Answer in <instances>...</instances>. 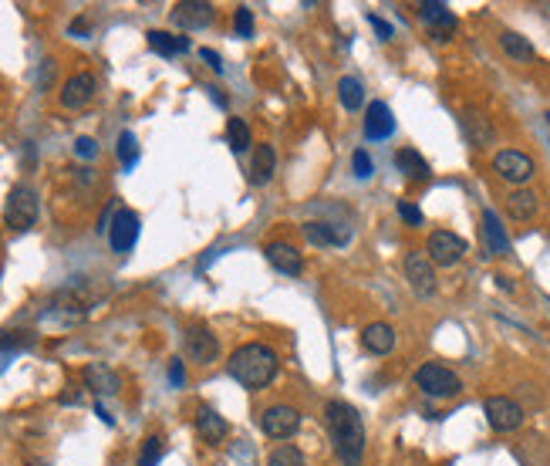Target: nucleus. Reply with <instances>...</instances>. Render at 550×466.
<instances>
[{
  "label": "nucleus",
  "mask_w": 550,
  "mask_h": 466,
  "mask_svg": "<svg viewBox=\"0 0 550 466\" xmlns=\"http://www.w3.org/2000/svg\"><path fill=\"white\" fill-rule=\"evenodd\" d=\"M230 375H234L244 389H267L271 382L277 379L280 372V358L271 345H261V341H250V345H240L234 355H230Z\"/></svg>",
  "instance_id": "f03ea898"
},
{
  "label": "nucleus",
  "mask_w": 550,
  "mask_h": 466,
  "mask_svg": "<svg viewBox=\"0 0 550 466\" xmlns=\"http://www.w3.org/2000/svg\"><path fill=\"white\" fill-rule=\"evenodd\" d=\"M368 24H372L375 34H378L382 41H392V34H395V31H392V24H388V21H382L378 14H368Z\"/></svg>",
  "instance_id": "4c0bfd02"
},
{
  "label": "nucleus",
  "mask_w": 550,
  "mask_h": 466,
  "mask_svg": "<svg viewBox=\"0 0 550 466\" xmlns=\"http://www.w3.org/2000/svg\"><path fill=\"white\" fill-rule=\"evenodd\" d=\"M34 345V335L31 331H4L0 335V352H21V348H31Z\"/></svg>",
  "instance_id": "2f4dec72"
},
{
  "label": "nucleus",
  "mask_w": 550,
  "mask_h": 466,
  "mask_svg": "<svg viewBox=\"0 0 550 466\" xmlns=\"http://www.w3.org/2000/svg\"><path fill=\"white\" fill-rule=\"evenodd\" d=\"M88 31H92V24H88L84 17H75V21H71V34H75V38H84Z\"/></svg>",
  "instance_id": "a19ab883"
},
{
  "label": "nucleus",
  "mask_w": 550,
  "mask_h": 466,
  "mask_svg": "<svg viewBox=\"0 0 550 466\" xmlns=\"http://www.w3.org/2000/svg\"><path fill=\"white\" fill-rule=\"evenodd\" d=\"M361 345L372 355H388L395 348V328L386 325V321H375V325H368L361 331Z\"/></svg>",
  "instance_id": "aec40b11"
},
{
  "label": "nucleus",
  "mask_w": 550,
  "mask_h": 466,
  "mask_svg": "<svg viewBox=\"0 0 550 466\" xmlns=\"http://www.w3.org/2000/svg\"><path fill=\"white\" fill-rule=\"evenodd\" d=\"M200 57H203V61H207V65H209L213 71H223V61H220V55H217V51L203 48V51H200Z\"/></svg>",
  "instance_id": "ea45409f"
},
{
  "label": "nucleus",
  "mask_w": 550,
  "mask_h": 466,
  "mask_svg": "<svg viewBox=\"0 0 550 466\" xmlns=\"http://www.w3.org/2000/svg\"><path fill=\"white\" fill-rule=\"evenodd\" d=\"M483 412H486V419H490L496 433H513V429L523 426L520 402H513L510 396H490L483 402Z\"/></svg>",
  "instance_id": "0eeeda50"
},
{
  "label": "nucleus",
  "mask_w": 550,
  "mask_h": 466,
  "mask_svg": "<svg viewBox=\"0 0 550 466\" xmlns=\"http://www.w3.org/2000/svg\"><path fill=\"white\" fill-rule=\"evenodd\" d=\"M399 216L409 226H422V210H419L415 203H409V199H402V203H399Z\"/></svg>",
  "instance_id": "c9c22d12"
},
{
  "label": "nucleus",
  "mask_w": 550,
  "mask_h": 466,
  "mask_svg": "<svg viewBox=\"0 0 550 466\" xmlns=\"http://www.w3.org/2000/svg\"><path fill=\"white\" fill-rule=\"evenodd\" d=\"M426 257L439 268H456L466 257V241L453 230H432L426 243Z\"/></svg>",
  "instance_id": "39448f33"
},
{
  "label": "nucleus",
  "mask_w": 550,
  "mask_h": 466,
  "mask_svg": "<svg viewBox=\"0 0 550 466\" xmlns=\"http://www.w3.org/2000/svg\"><path fill=\"white\" fill-rule=\"evenodd\" d=\"M544 119H547V126H550V109H547V115H544Z\"/></svg>",
  "instance_id": "37998d69"
},
{
  "label": "nucleus",
  "mask_w": 550,
  "mask_h": 466,
  "mask_svg": "<svg viewBox=\"0 0 550 466\" xmlns=\"http://www.w3.org/2000/svg\"><path fill=\"white\" fill-rule=\"evenodd\" d=\"M483 241H486L490 257H510V237L493 210H483Z\"/></svg>",
  "instance_id": "f3484780"
},
{
  "label": "nucleus",
  "mask_w": 550,
  "mask_h": 466,
  "mask_svg": "<svg viewBox=\"0 0 550 466\" xmlns=\"http://www.w3.org/2000/svg\"><path fill=\"white\" fill-rule=\"evenodd\" d=\"M75 155H78V159H95L98 142L92 139V136H78V142H75Z\"/></svg>",
  "instance_id": "e433bc0d"
},
{
  "label": "nucleus",
  "mask_w": 550,
  "mask_h": 466,
  "mask_svg": "<svg viewBox=\"0 0 550 466\" xmlns=\"http://www.w3.org/2000/svg\"><path fill=\"white\" fill-rule=\"evenodd\" d=\"M324 416H328V429H331V443H334V453L342 466H361V453H365V423L358 416L355 406H348L342 399H331L324 406Z\"/></svg>",
  "instance_id": "f257e3e1"
},
{
  "label": "nucleus",
  "mask_w": 550,
  "mask_h": 466,
  "mask_svg": "<svg viewBox=\"0 0 550 466\" xmlns=\"http://www.w3.org/2000/svg\"><path fill=\"white\" fill-rule=\"evenodd\" d=\"M138 241V213L136 210H115L109 226V243L115 254H129Z\"/></svg>",
  "instance_id": "9b49d317"
},
{
  "label": "nucleus",
  "mask_w": 550,
  "mask_h": 466,
  "mask_svg": "<svg viewBox=\"0 0 550 466\" xmlns=\"http://www.w3.org/2000/svg\"><path fill=\"white\" fill-rule=\"evenodd\" d=\"M274 166H277L274 145H261V149L253 153V163H250V180H253L257 186L271 183V176H274Z\"/></svg>",
  "instance_id": "393cba45"
},
{
  "label": "nucleus",
  "mask_w": 550,
  "mask_h": 466,
  "mask_svg": "<svg viewBox=\"0 0 550 466\" xmlns=\"http://www.w3.org/2000/svg\"><path fill=\"white\" fill-rule=\"evenodd\" d=\"M119 159H122L125 170H132L138 163V142L132 132H122V136H119Z\"/></svg>",
  "instance_id": "7c9ffc66"
},
{
  "label": "nucleus",
  "mask_w": 550,
  "mask_h": 466,
  "mask_svg": "<svg viewBox=\"0 0 550 466\" xmlns=\"http://www.w3.org/2000/svg\"><path fill=\"white\" fill-rule=\"evenodd\" d=\"M415 385L432 399H453L459 396V389H463V382L456 375L453 368L439 365V362H429L415 372Z\"/></svg>",
  "instance_id": "20e7f679"
},
{
  "label": "nucleus",
  "mask_w": 550,
  "mask_h": 466,
  "mask_svg": "<svg viewBox=\"0 0 550 466\" xmlns=\"http://www.w3.org/2000/svg\"><path fill=\"white\" fill-rule=\"evenodd\" d=\"M500 48H503L513 61H530V57H534V44L527 41L523 34H517V31H503V34H500Z\"/></svg>",
  "instance_id": "bb28decb"
},
{
  "label": "nucleus",
  "mask_w": 550,
  "mask_h": 466,
  "mask_svg": "<svg viewBox=\"0 0 550 466\" xmlns=\"http://www.w3.org/2000/svg\"><path fill=\"white\" fill-rule=\"evenodd\" d=\"M95 75H88V71H78V75H71L68 82H65V88H61V105L65 109H84L88 101L95 99Z\"/></svg>",
  "instance_id": "4468645a"
},
{
  "label": "nucleus",
  "mask_w": 550,
  "mask_h": 466,
  "mask_svg": "<svg viewBox=\"0 0 550 466\" xmlns=\"http://www.w3.org/2000/svg\"><path fill=\"white\" fill-rule=\"evenodd\" d=\"M234 28H236V38H253V11L250 7H236Z\"/></svg>",
  "instance_id": "f704fd0d"
},
{
  "label": "nucleus",
  "mask_w": 550,
  "mask_h": 466,
  "mask_svg": "<svg viewBox=\"0 0 550 466\" xmlns=\"http://www.w3.org/2000/svg\"><path fill=\"white\" fill-rule=\"evenodd\" d=\"M493 172L500 180H507V183L523 186L537 170H534V159L527 153H520V149H503V153L493 155Z\"/></svg>",
  "instance_id": "423d86ee"
},
{
  "label": "nucleus",
  "mask_w": 550,
  "mask_h": 466,
  "mask_svg": "<svg viewBox=\"0 0 550 466\" xmlns=\"http://www.w3.org/2000/svg\"><path fill=\"white\" fill-rule=\"evenodd\" d=\"M196 433H200V439H203V443L217 446V443H223V439H226L230 426H226V419H223L220 412H213L209 406H200V409H196Z\"/></svg>",
  "instance_id": "dca6fc26"
},
{
  "label": "nucleus",
  "mask_w": 550,
  "mask_h": 466,
  "mask_svg": "<svg viewBox=\"0 0 550 466\" xmlns=\"http://www.w3.org/2000/svg\"><path fill=\"white\" fill-rule=\"evenodd\" d=\"M419 17H422V24H426L429 34H432L436 41H449L456 34V14L442 4V0H426V4H419Z\"/></svg>",
  "instance_id": "1a4fd4ad"
},
{
  "label": "nucleus",
  "mask_w": 550,
  "mask_h": 466,
  "mask_svg": "<svg viewBox=\"0 0 550 466\" xmlns=\"http://www.w3.org/2000/svg\"><path fill=\"white\" fill-rule=\"evenodd\" d=\"M169 382H173V385H182V382H186V368H182L179 358H173V365H169Z\"/></svg>",
  "instance_id": "58836bf2"
},
{
  "label": "nucleus",
  "mask_w": 550,
  "mask_h": 466,
  "mask_svg": "<svg viewBox=\"0 0 550 466\" xmlns=\"http://www.w3.org/2000/svg\"><path fill=\"white\" fill-rule=\"evenodd\" d=\"M297 426H301V412L294 409V406H271V409L261 412V429L263 436L271 439H288L297 433Z\"/></svg>",
  "instance_id": "6e6552de"
},
{
  "label": "nucleus",
  "mask_w": 550,
  "mask_h": 466,
  "mask_svg": "<svg viewBox=\"0 0 550 466\" xmlns=\"http://www.w3.org/2000/svg\"><path fill=\"white\" fill-rule=\"evenodd\" d=\"M84 382H88V389H92L95 396H115V392H119V375H115L109 365H102V362L84 368Z\"/></svg>",
  "instance_id": "4be33fe9"
},
{
  "label": "nucleus",
  "mask_w": 550,
  "mask_h": 466,
  "mask_svg": "<svg viewBox=\"0 0 550 466\" xmlns=\"http://www.w3.org/2000/svg\"><path fill=\"white\" fill-rule=\"evenodd\" d=\"M149 48L155 55L173 57V55H186L190 51V38H179V34H169V31H149Z\"/></svg>",
  "instance_id": "5701e85b"
},
{
  "label": "nucleus",
  "mask_w": 550,
  "mask_h": 466,
  "mask_svg": "<svg viewBox=\"0 0 550 466\" xmlns=\"http://www.w3.org/2000/svg\"><path fill=\"white\" fill-rule=\"evenodd\" d=\"M304 237L315 247H342V243H348V230H338L324 220H311V224H304Z\"/></svg>",
  "instance_id": "412c9836"
},
{
  "label": "nucleus",
  "mask_w": 550,
  "mask_h": 466,
  "mask_svg": "<svg viewBox=\"0 0 550 466\" xmlns=\"http://www.w3.org/2000/svg\"><path fill=\"white\" fill-rule=\"evenodd\" d=\"M267 466H307V460H304V453L297 450V446L284 443V446H277V450L267 456Z\"/></svg>",
  "instance_id": "c756f323"
},
{
  "label": "nucleus",
  "mask_w": 550,
  "mask_h": 466,
  "mask_svg": "<svg viewBox=\"0 0 550 466\" xmlns=\"http://www.w3.org/2000/svg\"><path fill=\"white\" fill-rule=\"evenodd\" d=\"M163 460V436H149L138 453V466H155Z\"/></svg>",
  "instance_id": "473e14b6"
},
{
  "label": "nucleus",
  "mask_w": 550,
  "mask_h": 466,
  "mask_svg": "<svg viewBox=\"0 0 550 466\" xmlns=\"http://www.w3.org/2000/svg\"><path fill=\"white\" fill-rule=\"evenodd\" d=\"M38 213H41L38 193L31 186L21 183L11 189V197L4 203V224L11 226V230H17V233H24V230H31V226L38 224Z\"/></svg>",
  "instance_id": "7ed1b4c3"
},
{
  "label": "nucleus",
  "mask_w": 550,
  "mask_h": 466,
  "mask_svg": "<svg viewBox=\"0 0 550 466\" xmlns=\"http://www.w3.org/2000/svg\"><path fill=\"white\" fill-rule=\"evenodd\" d=\"M496 284H500L503 291H513V284H510V277H496Z\"/></svg>",
  "instance_id": "79ce46f5"
},
{
  "label": "nucleus",
  "mask_w": 550,
  "mask_h": 466,
  "mask_svg": "<svg viewBox=\"0 0 550 466\" xmlns=\"http://www.w3.org/2000/svg\"><path fill=\"white\" fill-rule=\"evenodd\" d=\"M463 128H466L469 142L476 145V149H486V145H493L496 132H493V122H490V115L480 112V109H469L463 115Z\"/></svg>",
  "instance_id": "a211bd4d"
},
{
  "label": "nucleus",
  "mask_w": 550,
  "mask_h": 466,
  "mask_svg": "<svg viewBox=\"0 0 550 466\" xmlns=\"http://www.w3.org/2000/svg\"><path fill=\"white\" fill-rule=\"evenodd\" d=\"M351 170H355L358 180H372L375 176V163H372V155L365 153V149H358L355 155H351Z\"/></svg>",
  "instance_id": "72a5a7b5"
},
{
  "label": "nucleus",
  "mask_w": 550,
  "mask_h": 466,
  "mask_svg": "<svg viewBox=\"0 0 550 466\" xmlns=\"http://www.w3.org/2000/svg\"><path fill=\"white\" fill-rule=\"evenodd\" d=\"M213 17H217V11L207 0H179L176 7H173V24L182 31L207 28V24H213Z\"/></svg>",
  "instance_id": "f8f14e48"
},
{
  "label": "nucleus",
  "mask_w": 550,
  "mask_h": 466,
  "mask_svg": "<svg viewBox=\"0 0 550 466\" xmlns=\"http://www.w3.org/2000/svg\"><path fill=\"white\" fill-rule=\"evenodd\" d=\"M395 163H399V170L405 172L409 180H415V183L429 180V163L415 153V149H399V153H395Z\"/></svg>",
  "instance_id": "a878e982"
},
{
  "label": "nucleus",
  "mask_w": 550,
  "mask_h": 466,
  "mask_svg": "<svg viewBox=\"0 0 550 466\" xmlns=\"http://www.w3.org/2000/svg\"><path fill=\"white\" fill-rule=\"evenodd\" d=\"M226 142H230V149L234 153H247L250 149V126L244 122V119H230L226 122Z\"/></svg>",
  "instance_id": "c85d7f7f"
},
{
  "label": "nucleus",
  "mask_w": 550,
  "mask_h": 466,
  "mask_svg": "<svg viewBox=\"0 0 550 466\" xmlns=\"http://www.w3.org/2000/svg\"><path fill=\"white\" fill-rule=\"evenodd\" d=\"M338 92H342V105L348 109V112H358V109L365 105V88H361V82L351 78V75L338 82Z\"/></svg>",
  "instance_id": "cd10ccee"
},
{
  "label": "nucleus",
  "mask_w": 550,
  "mask_h": 466,
  "mask_svg": "<svg viewBox=\"0 0 550 466\" xmlns=\"http://www.w3.org/2000/svg\"><path fill=\"white\" fill-rule=\"evenodd\" d=\"M537 207H540V199H537V193H530V189H513L507 197V213L513 220H534Z\"/></svg>",
  "instance_id": "b1692460"
},
{
  "label": "nucleus",
  "mask_w": 550,
  "mask_h": 466,
  "mask_svg": "<svg viewBox=\"0 0 550 466\" xmlns=\"http://www.w3.org/2000/svg\"><path fill=\"white\" fill-rule=\"evenodd\" d=\"M405 277L412 284V291L419 297H432L436 295V268L422 251H412L405 254Z\"/></svg>",
  "instance_id": "9d476101"
},
{
  "label": "nucleus",
  "mask_w": 550,
  "mask_h": 466,
  "mask_svg": "<svg viewBox=\"0 0 550 466\" xmlns=\"http://www.w3.org/2000/svg\"><path fill=\"white\" fill-rule=\"evenodd\" d=\"M263 257H267L271 268L280 270V274H288V277H301L304 274V257L297 254V247H290V243H284V241L267 243Z\"/></svg>",
  "instance_id": "2eb2a0df"
},
{
  "label": "nucleus",
  "mask_w": 550,
  "mask_h": 466,
  "mask_svg": "<svg viewBox=\"0 0 550 466\" xmlns=\"http://www.w3.org/2000/svg\"><path fill=\"white\" fill-rule=\"evenodd\" d=\"M186 352H190L193 362L209 365V362H217V355H220V341H217V335H213L209 328L193 325L186 331Z\"/></svg>",
  "instance_id": "ddd939ff"
},
{
  "label": "nucleus",
  "mask_w": 550,
  "mask_h": 466,
  "mask_svg": "<svg viewBox=\"0 0 550 466\" xmlns=\"http://www.w3.org/2000/svg\"><path fill=\"white\" fill-rule=\"evenodd\" d=\"M395 132V119H392V112H388L386 101H372L368 105V119H365V136L375 142L388 139Z\"/></svg>",
  "instance_id": "6ab92c4d"
}]
</instances>
